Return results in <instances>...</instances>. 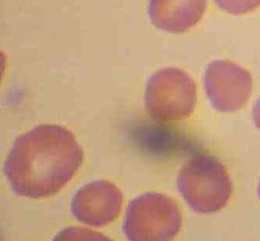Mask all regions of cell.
Segmentation results:
<instances>
[{
  "instance_id": "cell-5",
  "label": "cell",
  "mask_w": 260,
  "mask_h": 241,
  "mask_svg": "<svg viewBox=\"0 0 260 241\" xmlns=\"http://www.w3.org/2000/svg\"><path fill=\"white\" fill-rule=\"evenodd\" d=\"M204 87L215 110L232 113L242 108L250 98L252 76L235 62L217 59L208 65L205 71Z\"/></svg>"
},
{
  "instance_id": "cell-4",
  "label": "cell",
  "mask_w": 260,
  "mask_h": 241,
  "mask_svg": "<svg viewBox=\"0 0 260 241\" xmlns=\"http://www.w3.org/2000/svg\"><path fill=\"white\" fill-rule=\"evenodd\" d=\"M145 101L148 112L155 120L179 121L194 113L197 87L185 71L164 68L149 78Z\"/></svg>"
},
{
  "instance_id": "cell-2",
  "label": "cell",
  "mask_w": 260,
  "mask_h": 241,
  "mask_svg": "<svg viewBox=\"0 0 260 241\" xmlns=\"http://www.w3.org/2000/svg\"><path fill=\"white\" fill-rule=\"evenodd\" d=\"M178 189L196 213L210 214L220 211L232 197V182L220 160L200 153L186 162L178 177Z\"/></svg>"
},
{
  "instance_id": "cell-11",
  "label": "cell",
  "mask_w": 260,
  "mask_h": 241,
  "mask_svg": "<svg viewBox=\"0 0 260 241\" xmlns=\"http://www.w3.org/2000/svg\"><path fill=\"white\" fill-rule=\"evenodd\" d=\"M258 195L260 198V180H259V183H258Z\"/></svg>"
},
{
  "instance_id": "cell-3",
  "label": "cell",
  "mask_w": 260,
  "mask_h": 241,
  "mask_svg": "<svg viewBox=\"0 0 260 241\" xmlns=\"http://www.w3.org/2000/svg\"><path fill=\"white\" fill-rule=\"evenodd\" d=\"M181 226V210L174 199L147 192L131 201L123 230L129 241H172Z\"/></svg>"
},
{
  "instance_id": "cell-10",
  "label": "cell",
  "mask_w": 260,
  "mask_h": 241,
  "mask_svg": "<svg viewBox=\"0 0 260 241\" xmlns=\"http://www.w3.org/2000/svg\"><path fill=\"white\" fill-rule=\"evenodd\" d=\"M252 117L254 123L258 128L260 129V98L255 103L253 110H252Z\"/></svg>"
},
{
  "instance_id": "cell-1",
  "label": "cell",
  "mask_w": 260,
  "mask_h": 241,
  "mask_svg": "<svg viewBox=\"0 0 260 241\" xmlns=\"http://www.w3.org/2000/svg\"><path fill=\"white\" fill-rule=\"evenodd\" d=\"M84 152L69 130L42 124L16 139L4 170L13 192L42 198L59 192L76 174Z\"/></svg>"
},
{
  "instance_id": "cell-9",
  "label": "cell",
  "mask_w": 260,
  "mask_h": 241,
  "mask_svg": "<svg viewBox=\"0 0 260 241\" xmlns=\"http://www.w3.org/2000/svg\"><path fill=\"white\" fill-rule=\"evenodd\" d=\"M219 8L232 15H245L260 7V0H213Z\"/></svg>"
},
{
  "instance_id": "cell-6",
  "label": "cell",
  "mask_w": 260,
  "mask_h": 241,
  "mask_svg": "<svg viewBox=\"0 0 260 241\" xmlns=\"http://www.w3.org/2000/svg\"><path fill=\"white\" fill-rule=\"evenodd\" d=\"M123 204V194L108 181H93L81 187L71 202V213L78 221L101 227L117 219Z\"/></svg>"
},
{
  "instance_id": "cell-7",
  "label": "cell",
  "mask_w": 260,
  "mask_h": 241,
  "mask_svg": "<svg viewBox=\"0 0 260 241\" xmlns=\"http://www.w3.org/2000/svg\"><path fill=\"white\" fill-rule=\"evenodd\" d=\"M207 0H149V19L158 29L183 34L204 16Z\"/></svg>"
},
{
  "instance_id": "cell-8",
  "label": "cell",
  "mask_w": 260,
  "mask_h": 241,
  "mask_svg": "<svg viewBox=\"0 0 260 241\" xmlns=\"http://www.w3.org/2000/svg\"><path fill=\"white\" fill-rule=\"evenodd\" d=\"M53 241H113L111 238L87 228L69 226L62 229Z\"/></svg>"
}]
</instances>
